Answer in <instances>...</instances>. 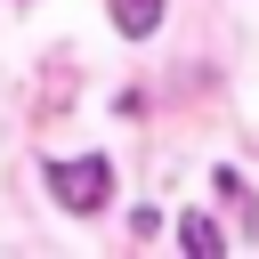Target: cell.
<instances>
[{
    "mask_svg": "<svg viewBox=\"0 0 259 259\" xmlns=\"http://www.w3.org/2000/svg\"><path fill=\"white\" fill-rule=\"evenodd\" d=\"M178 243H186L194 259H219V251H227V235H219L210 219H186V227H178Z\"/></svg>",
    "mask_w": 259,
    "mask_h": 259,
    "instance_id": "3957f363",
    "label": "cell"
},
{
    "mask_svg": "<svg viewBox=\"0 0 259 259\" xmlns=\"http://www.w3.org/2000/svg\"><path fill=\"white\" fill-rule=\"evenodd\" d=\"M113 24H121L130 40H146V32L162 24V0H113Z\"/></svg>",
    "mask_w": 259,
    "mask_h": 259,
    "instance_id": "7a4b0ae2",
    "label": "cell"
},
{
    "mask_svg": "<svg viewBox=\"0 0 259 259\" xmlns=\"http://www.w3.org/2000/svg\"><path fill=\"white\" fill-rule=\"evenodd\" d=\"M49 194L65 202V210H105L113 202V162L105 154H81V162H49Z\"/></svg>",
    "mask_w": 259,
    "mask_h": 259,
    "instance_id": "6da1fadb",
    "label": "cell"
}]
</instances>
